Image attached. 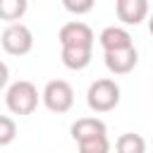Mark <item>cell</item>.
<instances>
[{"mask_svg":"<svg viewBox=\"0 0 153 153\" xmlns=\"http://www.w3.org/2000/svg\"><path fill=\"white\" fill-rule=\"evenodd\" d=\"M5 105L12 115H31L38 105V88L31 81L19 79L5 88Z\"/></svg>","mask_w":153,"mask_h":153,"instance_id":"6da1fadb","label":"cell"},{"mask_svg":"<svg viewBox=\"0 0 153 153\" xmlns=\"http://www.w3.org/2000/svg\"><path fill=\"white\" fill-rule=\"evenodd\" d=\"M115 151H117V153H146V139H143L141 134L127 131V134L117 136Z\"/></svg>","mask_w":153,"mask_h":153,"instance_id":"7c38bea8","label":"cell"},{"mask_svg":"<svg viewBox=\"0 0 153 153\" xmlns=\"http://www.w3.org/2000/svg\"><path fill=\"white\" fill-rule=\"evenodd\" d=\"M69 131H72V139L79 143V141H86V139L108 134V127H105V122L98 120V117H79V120L72 124Z\"/></svg>","mask_w":153,"mask_h":153,"instance_id":"ba28073f","label":"cell"},{"mask_svg":"<svg viewBox=\"0 0 153 153\" xmlns=\"http://www.w3.org/2000/svg\"><path fill=\"white\" fill-rule=\"evenodd\" d=\"M41 98H43V105L50 112H57L60 115V112L72 110V105H74V88L65 79H53V81L45 84Z\"/></svg>","mask_w":153,"mask_h":153,"instance_id":"277c9868","label":"cell"},{"mask_svg":"<svg viewBox=\"0 0 153 153\" xmlns=\"http://www.w3.org/2000/svg\"><path fill=\"white\" fill-rule=\"evenodd\" d=\"M86 105L93 112H110L120 105V86L112 79H96L86 91Z\"/></svg>","mask_w":153,"mask_h":153,"instance_id":"7a4b0ae2","label":"cell"},{"mask_svg":"<svg viewBox=\"0 0 153 153\" xmlns=\"http://www.w3.org/2000/svg\"><path fill=\"white\" fill-rule=\"evenodd\" d=\"M148 31H151V33H153V14H151V17H148Z\"/></svg>","mask_w":153,"mask_h":153,"instance_id":"2e32d148","label":"cell"},{"mask_svg":"<svg viewBox=\"0 0 153 153\" xmlns=\"http://www.w3.org/2000/svg\"><path fill=\"white\" fill-rule=\"evenodd\" d=\"M139 62L136 48H122V50H110L105 53V67L110 74H129Z\"/></svg>","mask_w":153,"mask_h":153,"instance_id":"8992f818","label":"cell"},{"mask_svg":"<svg viewBox=\"0 0 153 153\" xmlns=\"http://www.w3.org/2000/svg\"><path fill=\"white\" fill-rule=\"evenodd\" d=\"M57 41H60L62 48H88V50H93L96 36H93L88 24H84V22H67L60 29Z\"/></svg>","mask_w":153,"mask_h":153,"instance_id":"5b68a950","label":"cell"},{"mask_svg":"<svg viewBox=\"0 0 153 153\" xmlns=\"http://www.w3.org/2000/svg\"><path fill=\"white\" fill-rule=\"evenodd\" d=\"M76 146H79V153H110V139H108V134L79 141Z\"/></svg>","mask_w":153,"mask_h":153,"instance_id":"4fadbf2b","label":"cell"},{"mask_svg":"<svg viewBox=\"0 0 153 153\" xmlns=\"http://www.w3.org/2000/svg\"><path fill=\"white\" fill-rule=\"evenodd\" d=\"M60 57H62V65L72 72H81L91 65V50L88 48H62Z\"/></svg>","mask_w":153,"mask_h":153,"instance_id":"30bf717a","label":"cell"},{"mask_svg":"<svg viewBox=\"0 0 153 153\" xmlns=\"http://www.w3.org/2000/svg\"><path fill=\"white\" fill-rule=\"evenodd\" d=\"M98 41H100V48H103L105 53H110V50H122V48H131V45H134L129 31L122 29V26H108V29H103L100 36H98Z\"/></svg>","mask_w":153,"mask_h":153,"instance_id":"9c48e42d","label":"cell"},{"mask_svg":"<svg viewBox=\"0 0 153 153\" xmlns=\"http://www.w3.org/2000/svg\"><path fill=\"white\" fill-rule=\"evenodd\" d=\"M29 10V0H0V19L7 24H17Z\"/></svg>","mask_w":153,"mask_h":153,"instance_id":"8fae6325","label":"cell"},{"mask_svg":"<svg viewBox=\"0 0 153 153\" xmlns=\"http://www.w3.org/2000/svg\"><path fill=\"white\" fill-rule=\"evenodd\" d=\"M115 12L122 24L139 26L143 19H148V0H117Z\"/></svg>","mask_w":153,"mask_h":153,"instance_id":"52a82bcc","label":"cell"},{"mask_svg":"<svg viewBox=\"0 0 153 153\" xmlns=\"http://www.w3.org/2000/svg\"><path fill=\"white\" fill-rule=\"evenodd\" d=\"M96 5V0H62V7L72 14H86L91 12Z\"/></svg>","mask_w":153,"mask_h":153,"instance_id":"9a60e30c","label":"cell"},{"mask_svg":"<svg viewBox=\"0 0 153 153\" xmlns=\"http://www.w3.org/2000/svg\"><path fill=\"white\" fill-rule=\"evenodd\" d=\"M0 43H2V50L7 55H14V57H22L26 53H31L33 48V33L26 24L17 22V24H7L2 36H0Z\"/></svg>","mask_w":153,"mask_h":153,"instance_id":"3957f363","label":"cell"},{"mask_svg":"<svg viewBox=\"0 0 153 153\" xmlns=\"http://www.w3.org/2000/svg\"><path fill=\"white\" fill-rule=\"evenodd\" d=\"M17 136V124L10 115H2L0 117V146H10Z\"/></svg>","mask_w":153,"mask_h":153,"instance_id":"5bb4252c","label":"cell"}]
</instances>
